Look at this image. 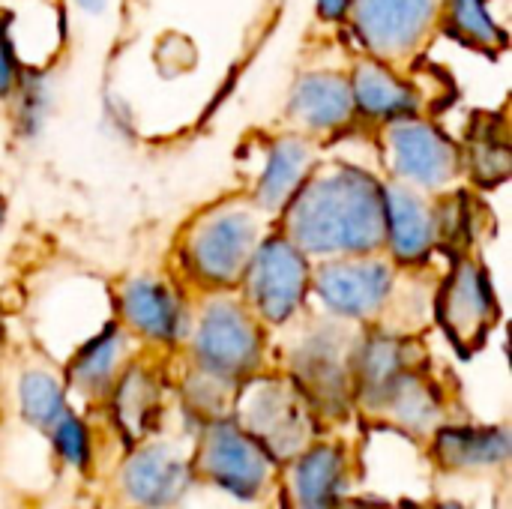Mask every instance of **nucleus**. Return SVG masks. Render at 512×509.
<instances>
[{
  "label": "nucleus",
  "mask_w": 512,
  "mask_h": 509,
  "mask_svg": "<svg viewBox=\"0 0 512 509\" xmlns=\"http://www.w3.org/2000/svg\"><path fill=\"white\" fill-rule=\"evenodd\" d=\"M192 360L198 372L234 387L258 372L264 360V327L246 300L213 291L192 327Z\"/></svg>",
  "instance_id": "nucleus-3"
},
{
  "label": "nucleus",
  "mask_w": 512,
  "mask_h": 509,
  "mask_svg": "<svg viewBox=\"0 0 512 509\" xmlns=\"http://www.w3.org/2000/svg\"><path fill=\"white\" fill-rule=\"evenodd\" d=\"M243 300L261 324L282 327L306 303L312 288V258L303 255L282 231L264 234L240 279Z\"/></svg>",
  "instance_id": "nucleus-4"
},
{
  "label": "nucleus",
  "mask_w": 512,
  "mask_h": 509,
  "mask_svg": "<svg viewBox=\"0 0 512 509\" xmlns=\"http://www.w3.org/2000/svg\"><path fill=\"white\" fill-rule=\"evenodd\" d=\"M288 114L306 132L330 135L348 129L357 117L348 75L342 72L300 75L288 96Z\"/></svg>",
  "instance_id": "nucleus-14"
},
{
  "label": "nucleus",
  "mask_w": 512,
  "mask_h": 509,
  "mask_svg": "<svg viewBox=\"0 0 512 509\" xmlns=\"http://www.w3.org/2000/svg\"><path fill=\"white\" fill-rule=\"evenodd\" d=\"M18 408H21V417L36 426V429H51L66 411V390L63 384L45 372V369H27L18 381Z\"/></svg>",
  "instance_id": "nucleus-28"
},
{
  "label": "nucleus",
  "mask_w": 512,
  "mask_h": 509,
  "mask_svg": "<svg viewBox=\"0 0 512 509\" xmlns=\"http://www.w3.org/2000/svg\"><path fill=\"white\" fill-rule=\"evenodd\" d=\"M512 438L504 426H441L435 432V459L450 471L504 465Z\"/></svg>",
  "instance_id": "nucleus-21"
},
{
  "label": "nucleus",
  "mask_w": 512,
  "mask_h": 509,
  "mask_svg": "<svg viewBox=\"0 0 512 509\" xmlns=\"http://www.w3.org/2000/svg\"><path fill=\"white\" fill-rule=\"evenodd\" d=\"M81 12H87V15H102L105 12V6H108V0H72Z\"/></svg>",
  "instance_id": "nucleus-32"
},
{
  "label": "nucleus",
  "mask_w": 512,
  "mask_h": 509,
  "mask_svg": "<svg viewBox=\"0 0 512 509\" xmlns=\"http://www.w3.org/2000/svg\"><path fill=\"white\" fill-rule=\"evenodd\" d=\"M384 249L399 267H423L438 252L435 204L405 183H384Z\"/></svg>",
  "instance_id": "nucleus-11"
},
{
  "label": "nucleus",
  "mask_w": 512,
  "mask_h": 509,
  "mask_svg": "<svg viewBox=\"0 0 512 509\" xmlns=\"http://www.w3.org/2000/svg\"><path fill=\"white\" fill-rule=\"evenodd\" d=\"M273 465L276 459L237 420L207 423L195 468L219 489L237 498H258L270 483Z\"/></svg>",
  "instance_id": "nucleus-10"
},
{
  "label": "nucleus",
  "mask_w": 512,
  "mask_h": 509,
  "mask_svg": "<svg viewBox=\"0 0 512 509\" xmlns=\"http://www.w3.org/2000/svg\"><path fill=\"white\" fill-rule=\"evenodd\" d=\"M21 72H24V66H21L15 48H12L9 30H6V24H3V18H0V99H9V96H12V90H15Z\"/></svg>",
  "instance_id": "nucleus-30"
},
{
  "label": "nucleus",
  "mask_w": 512,
  "mask_h": 509,
  "mask_svg": "<svg viewBox=\"0 0 512 509\" xmlns=\"http://www.w3.org/2000/svg\"><path fill=\"white\" fill-rule=\"evenodd\" d=\"M261 237L264 222L252 201H222L186 228L177 246L180 270L204 291H231L240 285Z\"/></svg>",
  "instance_id": "nucleus-2"
},
{
  "label": "nucleus",
  "mask_w": 512,
  "mask_h": 509,
  "mask_svg": "<svg viewBox=\"0 0 512 509\" xmlns=\"http://www.w3.org/2000/svg\"><path fill=\"white\" fill-rule=\"evenodd\" d=\"M0 18L21 66L48 69L66 39L60 0H12V6H0Z\"/></svg>",
  "instance_id": "nucleus-15"
},
{
  "label": "nucleus",
  "mask_w": 512,
  "mask_h": 509,
  "mask_svg": "<svg viewBox=\"0 0 512 509\" xmlns=\"http://www.w3.org/2000/svg\"><path fill=\"white\" fill-rule=\"evenodd\" d=\"M306 396L294 381L255 378L240 381L237 393V423L279 462L297 456L309 438Z\"/></svg>",
  "instance_id": "nucleus-7"
},
{
  "label": "nucleus",
  "mask_w": 512,
  "mask_h": 509,
  "mask_svg": "<svg viewBox=\"0 0 512 509\" xmlns=\"http://www.w3.org/2000/svg\"><path fill=\"white\" fill-rule=\"evenodd\" d=\"M351 96L357 117H366L372 123H390L399 117L420 114V93L411 81H405L393 63H384L378 57H363L351 75Z\"/></svg>",
  "instance_id": "nucleus-17"
},
{
  "label": "nucleus",
  "mask_w": 512,
  "mask_h": 509,
  "mask_svg": "<svg viewBox=\"0 0 512 509\" xmlns=\"http://www.w3.org/2000/svg\"><path fill=\"white\" fill-rule=\"evenodd\" d=\"M429 509H465L462 504H453V501H444V504H432Z\"/></svg>",
  "instance_id": "nucleus-35"
},
{
  "label": "nucleus",
  "mask_w": 512,
  "mask_h": 509,
  "mask_svg": "<svg viewBox=\"0 0 512 509\" xmlns=\"http://www.w3.org/2000/svg\"><path fill=\"white\" fill-rule=\"evenodd\" d=\"M0 342H3V315H0Z\"/></svg>",
  "instance_id": "nucleus-36"
},
{
  "label": "nucleus",
  "mask_w": 512,
  "mask_h": 509,
  "mask_svg": "<svg viewBox=\"0 0 512 509\" xmlns=\"http://www.w3.org/2000/svg\"><path fill=\"white\" fill-rule=\"evenodd\" d=\"M6 216H9V204H6V195H3V189H0V234H3V228H6Z\"/></svg>",
  "instance_id": "nucleus-34"
},
{
  "label": "nucleus",
  "mask_w": 512,
  "mask_h": 509,
  "mask_svg": "<svg viewBox=\"0 0 512 509\" xmlns=\"http://www.w3.org/2000/svg\"><path fill=\"white\" fill-rule=\"evenodd\" d=\"M111 411L126 441H141L159 414V384L153 372L144 366H126L111 387Z\"/></svg>",
  "instance_id": "nucleus-23"
},
{
  "label": "nucleus",
  "mask_w": 512,
  "mask_h": 509,
  "mask_svg": "<svg viewBox=\"0 0 512 509\" xmlns=\"http://www.w3.org/2000/svg\"><path fill=\"white\" fill-rule=\"evenodd\" d=\"M192 471L168 447H138L120 468L123 495L144 509H159L183 498Z\"/></svg>",
  "instance_id": "nucleus-16"
},
{
  "label": "nucleus",
  "mask_w": 512,
  "mask_h": 509,
  "mask_svg": "<svg viewBox=\"0 0 512 509\" xmlns=\"http://www.w3.org/2000/svg\"><path fill=\"white\" fill-rule=\"evenodd\" d=\"M9 99H12L15 135L21 141H36L45 132V123L54 105L51 78L45 75V69H24Z\"/></svg>",
  "instance_id": "nucleus-26"
},
{
  "label": "nucleus",
  "mask_w": 512,
  "mask_h": 509,
  "mask_svg": "<svg viewBox=\"0 0 512 509\" xmlns=\"http://www.w3.org/2000/svg\"><path fill=\"white\" fill-rule=\"evenodd\" d=\"M336 509H387L381 504H372V501H339Z\"/></svg>",
  "instance_id": "nucleus-33"
},
{
  "label": "nucleus",
  "mask_w": 512,
  "mask_h": 509,
  "mask_svg": "<svg viewBox=\"0 0 512 509\" xmlns=\"http://www.w3.org/2000/svg\"><path fill=\"white\" fill-rule=\"evenodd\" d=\"M378 408H384L396 420V426L417 432V435L438 429V420H441V396L417 369L405 372L390 387V393L381 399Z\"/></svg>",
  "instance_id": "nucleus-24"
},
{
  "label": "nucleus",
  "mask_w": 512,
  "mask_h": 509,
  "mask_svg": "<svg viewBox=\"0 0 512 509\" xmlns=\"http://www.w3.org/2000/svg\"><path fill=\"white\" fill-rule=\"evenodd\" d=\"M441 18L462 45L480 51L507 48V30L495 21L489 0H444Z\"/></svg>",
  "instance_id": "nucleus-25"
},
{
  "label": "nucleus",
  "mask_w": 512,
  "mask_h": 509,
  "mask_svg": "<svg viewBox=\"0 0 512 509\" xmlns=\"http://www.w3.org/2000/svg\"><path fill=\"white\" fill-rule=\"evenodd\" d=\"M48 432H51V441H54V450L60 453V459H66L69 465H75L81 471L90 465L93 444H90V432H87L84 420H78L72 411H66Z\"/></svg>",
  "instance_id": "nucleus-29"
},
{
  "label": "nucleus",
  "mask_w": 512,
  "mask_h": 509,
  "mask_svg": "<svg viewBox=\"0 0 512 509\" xmlns=\"http://www.w3.org/2000/svg\"><path fill=\"white\" fill-rule=\"evenodd\" d=\"M294 384L312 402L324 408L339 405L351 384V357L345 354L342 333L333 327H321L309 333L294 354Z\"/></svg>",
  "instance_id": "nucleus-13"
},
{
  "label": "nucleus",
  "mask_w": 512,
  "mask_h": 509,
  "mask_svg": "<svg viewBox=\"0 0 512 509\" xmlns=\"http://www.w3.org/2000/svg\"><path fill=\"white\" fill-rule=\"evenodd\" d=\"M381 150L393 180L420 192H447L465 168L459 144L420 114L384 123Z\"/></svg>",
  "instance_id": "nucleus-5"
},
{
  "label": "nucleus",
  "mask_w": 512,
  "mask_h": 509,
  "mask_svg": "<svg viewBox=\"0 0 512 509\" xmlns=\"http://www.w3.org/2000/svg\"><path fill=\"white\" fill-rule=\"evenodd\" d=\"M114 309L129 333L153 345H174L189 324L180 291L156 276L126 279L114 297Z\"/></svg>",
  "instance_id": "nucleus-12"
},
{
  "label": "nucleus",
  "mask_w": 512,
  "mask_h": 509,
  "mask_svg": "<svg viewBox=\"0 0 512 509\" xmlns=\"http://www.w3.org/2000/svg\"><path fill=\"white\" fill-rule=\"evenodd\" d=\"M345 468L348 459L333 444L300 450L291 474L297 509H336V504L342 501Z\"/></svg>",
  "instance_id": "nucleus-22"
},
{
  "label": "nucleus",
  "mask_w": 512,
  "mask_h": 509,
  "mask_svg": "<svg viewBox=\"0 0 512 509\" xmlns=\"http://www.w3.org/2000/svg\"><path fill=\"white\" fill-rule=\"evenodd\" d=\"M411 351L414 345L402 336H393V333H372L366 336L354 354H351V384H354V393L378 408L381 399L390 393V387L414 369V360H411Z\"/></svg>",
  "instance_id": "nucleus-20"
},
{
  "label": "nucleus",
  "mask_w": 512,
  "mask_h": 509,
  "mask_svg": "<svg viewBox=\"0 0 512 509\" xmlns=\"http://www.w3.org/2000/svg\"><path fill=\"white\" fill-rule=\"evenodd\" d=\"M498 312V297L486 267L459 255V261L441 279L435 297V315L447 339L462 354H474L489 339Z\"/></svg>",
  "instance_id": "nucleus-9"
},
{
  "label": "nucleus",
  "mask_w": 512,
  "mask_h": 509,
  "mask_svg": "<svg viewBox=\"0 0 512 509\" xmlns=\"http://www.w3.org/2000/svg\"><path fill=\"white\" fill-rule=\"evenodd\" d=\"M126 354H129V330L120 321H105L75 348L66 366V381L78 393L99 399L111 393L117 375L123 372Z\"/></svg>",
  "instance_id": "nucleus-19"
},
{
  "label": "nucleus",
  "mask_w": 512,
  "mask_h": 509,
  "mask_svg": "<svg viewBox=\"0 0 512 509\" xmlns=\"http://www.w3.org/2000/svg\"><path fill=\"white\" fill-rule=\"evenodd\" d=\"M309 294L339 321H369L393 303L396 264L378 252L321 261L312 267Z\"/></svg>",
  "instance_id": "nucleus-6"
},
{
  "label": "nucleus",
  "mask_w": 512,
  "mask_h": 509,
  "mask_svg": "<svg viewBox=\"0 0 512 509\" xmlns=\"http://www.w3.org/2000/svg\"><path fill=\"white\" fill-rule=\"evenodd\" d=\"M282 234L309 258L384 249V180L360 165L312 168L282 210Z\"/></svg>",
  "instance_id": "nucleus-1"
},
{
  "label": "nucleus",
  "mask_w": 512,
  "mask_h": 509,
  "mask_svg": "<svg viewBox=\"0 0 512 509\" xmlns=\"http://www.w3.org/2000/svg\"><path fill=\"white\" fill-rule=\"evenodd\" d=\"M315 12L327 24H345L351 12V0H315Z\"/></svg>",
  "instance_id": "nucleus-31"
},
{
  "label": "nucleus",
  "mask_w": 512,
  "mask_h": 509,
  "mask_svg": "<svg viewBox=\"0 0 512 509\" xmlns=\"http://www.w3.org/2000/svg\"><path fill=\"white\" fill-rule=\"evenodd\" d=\"M441 9L444 0H351L348 24L369 57L399 63L429 42Z\"/></svg>",
  "instance_id": "nucleus-8"
},
{
  "label": "nucleus",
  "mask_w": 512,
  "mask_h": 509,
  "mask_svg": "<svg viewBox=\"0 0 512 509\" xmlns=\"http://www.w3.org/2000/svg\"><path fill=\"white\" fill-rule=\"evenodd\" d=\"M462 150V165L480 186H498L510 177V144L498 123H480Z\"/></svg>",
  "instance_id": "nucleus-27"
},
{
  "label": "nucleus",
  "mask_w": 512,
  "mask_h": 509,
  "mask_svg": "<svg viewBox=\"0 0 512 509\" xmlns=\"http://www.w3.org/2000/svg\"><path fill=\"white\" fill-rule=\"evenodd\" d=\"M315 168V150L303 135H279L270 141L264 165L258 171V183L252 192V204L261 213H282L294 192Z\"/></svg>",
  "instance_id": "nucleus-18"
}]
</instances>
